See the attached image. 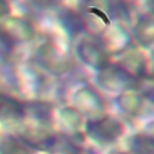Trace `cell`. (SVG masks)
Instances as JSON below:
<instances>
[{"instance_id":"obj_1","label":"cell","mask_w":154,"mask_h":154,"mask_svg":"<svg viewBox=\"0 0 154 154\" xmlns=\"http://www.w3.org/2000/svg\"><path fill=\"white\" fill-rule=\"evenodd\" d=\"M87 131L91 137L99 141L111 142L122 135L123 126L116 118L105 116L94 122H89L87 125Z\"/></svg>"},{"instance_id":"obj_2","label":"cell","mask_w":154,"mask_h":154,"mask_svg":"<svg viewBox=\"0 0 154 154\" xmlns=\"http://www.w3.org/2000/svg\"><path fill=\"white\" fill-rule=\"evenodd\" d=\"M77 54L81 60L93 69L101 70L108 64V57L106 51L94 40L83 38L77 46Z\"/></svg>"},{"instance_id":"obj_3","label":"cell","mask_w":154,"mask_h":154,"mask_svg":"<svg viewBox=\"0 0 154 154\" xmlns=\"http://www.w3.org/2000/svg\"><path fill=\"white\" fill-rule=\"evenodd\" d=\"M135 81L136 79L125 73V71L119 65L114 66L108 64L100 70V75L97 78L99 84L108 90H117L120 88L130 87Z\"/></svg>"},{"instance_id":"obj_4","label":"cell","mask_w":154,"mask_h":154,"mask_svg":"<svg viewBox=\"0 0 154 154\" xmlns=\"http://www.w3.org/2000/svg\"><path fill=\"white\" fill-rule=\"evenodd\" d=\"M38 63L53 73H61L67 69V61L53 43H45L37 51Z\"/></svg>"},{"instance_id":"obj_5","label":"cell","mask_w":154,"mask_h":154,"mask_svg":"<svg viewBox=\"0 0 154 154\" xmlns=\"http://www.w3.org/2000/svg\"><path fill=\"white\" fill-rule=\"evenodd\" d=\"M1 29L13 42H25L31 40L35 35L34 25L28 19L22 17H11L5 19Z\"/></svg>"},{"instance_id":"obj_6","label":"cell","mask_w":154,"mask_h":154,"mask_svg":"<svg viewBox=\"0 0 154 154\" xmlns=\"http://www.w3.org/2000/svg\"><path fill=\"white\" fill-rule=\"evenodd\" d=\"M24 114V103L11 95L0 94V119H17Z\"/></svg>"},{"instance_id":"obj_7","label":"cell","mask_w":154,"mask_h":154,"mask_svg":"<svg viewBox=\"0 0 154 154\" xmlns=\"http://www.w3.org/2000/svg\"><path fill=\"white\" fill-rule=\"evenodd\" d=\"M76 103L84 112L95 114L102 109V101L99 95L90 88H82L76 94Z\"/></svg>"},{"instance_id":"obj_8","label":"cell","mask_w":154,"mask_h":154,"mask_svg":"<svg viewBox=\"0 0 154 154\" xmlns=\"http://www.w3.org/2000/svg\"><path fill=\"white\" fill-rule=\"evenodd\" d=\"M119 66L134 79L142 77L146 72V61L140 52H132L128 54L119 64Z\"/></svg>"},{"instance_id":"obj_9","label":"cell","mask_w":154,"mask_h":154,"mask_svg":"<svg viewBox=\"0 0 154 154\" xmlns=\"http://www.w3.org/2000/svg\"><path fill=\"white\" fill-rule=\"evenodd\" d=\"M130 148L135 154H154V137L150 135L137 134L131 137Z\"/></svg>"},{"instance_id":"obj_10","label":"cell","mask_w":154,"mask_h":154,"mask_svg":"<svg viewBox=\"0 0 154 154\" xmlns=\"http://www.w3.org/2000/svg\"><path fill=\"white\" fill-rule=\"evenodd\" d=\"M118 103L120 108L128 114L136 116L142 108V99L140 95L134 93H124L118 97Z\"/></svg>"},{"instance_id":"obj_11","label":"cell","mask_w":154,"mask_h":154,"mask_svg":"<svg viewBox=\"0 0 154 154\" xmlns=\"http://www.w3.org/2000/svg\"><path fill=\"white\" fill-rule=\"evenodd\" d=\"M136 36L143 46H149L154 42V20L146 18L138 22L136 26Z\"/></svg>"},{"instance_id":"obj_12","label":"cell","mask_w":154,"mask_h":154,"mask_svg":"<svg viewBox=\"0 0 154 154\" xmlns=\"http://www.w3.org/2000/svg\"><path fill=\"white\" fill-rule=\"evenodd\" d=\"M61 120L64 126H66L69 130H78L82 124V117L78 113L77 109L72 107L64 108L61 112Z\"/></svg>"},{"instance_id":"obj_13","label":"cell","mask_w":154,"mask_h":154,"mask_svg":"<svg viewBox=\"0 0 154 154\" xmlns=\"http://www.w3.org/2000/svg\"><path fill=\"white\" fill-rule=\"evenodd\" d=\"M1 154H32L23 146L16 142H4L0 147Z\"/></svg>"},{"instance_id":"obj_14","label":"cell","mask_w":154,"mask_h":154,"mask_svg":"<svg viewBox=\"0 0 154 154\" xmlns=\"http://www.w3.org/2000/svg\"><path fill=\"white\" fill-rule=\"evenodd\" d=\"M61 19L66 23V28L69 30H73V31L78 32V30L82 28V20L79 19V17L76 13H73L71 11H66L64 13V16L61 17Z\"/></svg>"},{"instance_id":"obj_15","label":"cell","mask_w":154,"mask_h":154,"mask_svg":"<svg viewBox=\"0 0 154 154\" xmlns=\"http://www.w3.org/2000/svg\"><path fill=\"white\" fill-rule=\"evenodd\" d=\"M13 48V41L0 29V58L6 59Z\"/></svg>"},{"instance_id":"obj_16","label":"cell","mask_w":154,"mask_h":154,"mask_svg":"<svg viewBox=\"0 0 154 154\" xmlns=\"http://www.w3.org/2000/svg\"><path fill=\"white\" fill-rule=\"evenodd\" d=\"M11 6L7 0H0V18H5L10 14Z\"/></svg>"},{"instance_id":"obj_17","label":"cell","mask_w":154,"mask_h":154,"mask_svg":"<svg viewBox=\"0 0 154 154\" xmlns=\"http://www.w3.org/2000/svg\"><path fill=\"white\" fill-rule=\"evenodd\" d=\"M30 2L37 5V6H42V7H47V6H53L58 0H29Z\"/></svg>"},{"instance_id":"obj_18","label":"cell","mask_w":154,"mask_h":154,"mask_svg":"<svg viewBox=\"0 0 154 154\" xmlns=\"http://www.w3.org/2000/svg\"><path fill=\"white\" fill-rule=\"evenodd\" d=\"M149 8H150L152 13L154 14V0H149Z\"/></svg>"}]
</instances>
